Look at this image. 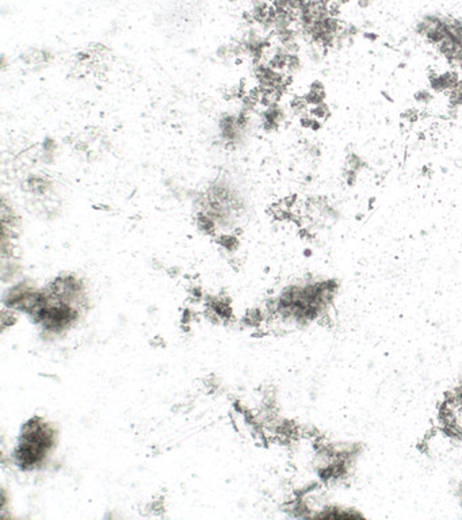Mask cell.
Wrapping results in <instances>:
<instances>
[{
	"mask_svg": "<svg viewBox=\"0 0 462 520\" xmlns=\"http://www.w3.org/2000/svg\"><path fill=\"white\" fill-rule=\"evenodd\" d=\"M309 90H312V91H325V88H324V84L320 80H314V82L310 83V86H309Z\"/></svg>",
	"mask_w": 462,
	"mask_h": 520,
	"instance_id": "obj_18",
	"label": "cell"
},
{
	"mask_svg": "<svg viewBox=\"0 0 462 520\" xmlns=\"http://www.w3.org/2000/svg\"><path fill=\"white\" fill-rule=\"evenodd\" d=\"M289 54H290V53H289L283 46H279V48H277V49L274 51V53H272L271 57H270L267 64L271 66L272 69H275V71H285V69H286V65H288Z\"/></svg>",
	"mask_w": 462,
	"mask_h": 520,
	"instance_id": "obj_7",
	"label": "cell"
},
{
	"mask_svg": "<svg viewBox=\"0 0 462 520\" xmlns=\"http://www.w3.org/2000/svg\"><path fill=\"white\" fill-rule=\"evenodd\" d=\"M217 243H218V245H221L224 250L228 251V252H233V251H236L237 248H239V244H240L239 237H237V236H233V235L218 236V237H217Z\"/></svg>",
	"mask_w": 462,
	"mask_h": 520,
	"instance_id": "obj_10",
	"label": "cell"
},
{
	"mask_svg": "<svg viewBox=\"0 0 462 520\" xmlns=\"http://www.w3.org/2000/svg\"><path fill=\"white\" fill-rule=\"evenodd\" d=\"M289 106L294 115L303 117L305 114H309V104L304 97H293L289 102Z\"/></svg>",
	"mask_w": 462,
	"mask_h": 520,
	"instance_id": "obj_8",
	"label": "cell"
},
{
	"mask_svg": "<svg viewBox=\"0 0 462 520\" xmlns=\"http://www.w3.org/2000/svg\"><path fill=\"white\" fill-rule=\"evenodd\" d=\"M460 381H462V375H461V378H460Z\"/></svg>",
	"mask_w": 462,
	"mask_h": 520,
	"instance_id": "obj_26",
	"label": "cell"
},
{
	"mask_svg": "<svg viewBox=\"0 0 462 520\" xmlns=\"http://www.w3.org/2000/svg\"><path fill=\"white\" fill-rule=\"evenodd\" d=\"M363 514L353 508H346L336 504H325L314 510L312 519H360Z\"/></svg>",
	"mask_w": 462,
	"mask_h": 520,
	"instance_id": "obj_2",
	"label": "cell"
},
{
	"mask_svg": "<svg viewBox=\"0 0 462 520\" xmlns=\"http://www.w3.org/2000/svg\"><path fill=\"white\" fill-rule=\"evenodd\" d=\"M343 178H344V180H346V183H347L349 187H354L355 183H357V178H358V172H355V171H353V169L346 168L344 169Z\"/></svg>",
	"mask_w": 462,
	"mask_h": 520,
	"instance_id": "obj_15",
	"label": "cell"
},
{
	"mask_svg": "<svg viewBox=\"0 0 462 520\" xmlns=\"http://www.w3.org/2000/svg\"><path fill=\"white\" fill-rule=\"evenodd\" d=\"M195 221H197V226L198 229L205 233V235H214L217 230V221L213 217H211L209 213L206 211H200L197 217H195Z\"/></svg>",
	"mask_w": 462,
	"mask_h": 520,
	"instance_id": "obj_6",
	"label": "cell"
},
{
	"mask_svg": "<svg viewBox=\"0 0 462 520\" xmlns=\"http://www.w3.org/2000/svg\"><path fill=\"white\" fill-rule=\"evenodd\" d=\"M457 497H458V500H460V504H461V507H462V481L460 482V484H458V486H457Z\"/></svg>",
	"mask_w": 462,
	"mask_h": 520,
	"instance_id": "obj_22",
	"label": "cell"
},
{
	"mask_svg": "<svg viewBox=\"0 0 462 520\" xmlns=\"http://www.w3.org/2000/svg\"><path fill=\"white\" fill-rule=\"evenodd\" d=\"M301 69V60L298 54H289L288 65H286V71L289 75H294Z\"/></svg>",
	"mask_w": 462,
	"mask_h": 520,
	"instance_id": "obj_13",
	"label": "cell"
},
{
	"mask_svg": "<svg viewBox=\"0 0 462 520\" xmlns=\"http://www.w3.org/2000/svg\"><path fill=\"white\" fill-rule=\"evenodd\" d=\"M413 98H415V101L417 103H420V104H428V103H431L432 102V94L428 90H419L417 92H415V95H413Z\"/></svg>",
	"mask_w": 462,
	"mask_h": 520,
	"instance_id": "obj_14",
	"label": "cell"
},
{
	"mask_svg": "<svg viewBox=\"0 0 462 520\" xmlns=\"http://www.w3.org/2000/svg\"><path fill=\"white\" fill-rule=\"evenodd\" d=\"M308 151H309V155H310V156H313V157H318V156L321 155V152H320V148L316 147V145H310Z\"/></svg>",
	"mask_w": 462,
	"mask_h": 520,
	"instance_id": "obj_19",
	"label": "cell"
},
{
	"mask_svg": "<svg viewBox=\"0 0 462 520\" xmlns=\"http://www.w3.org/2000/svg\"><path fill=\"white\" fill-rule=\"evenodd\" d=\"M460 75H458L457 71H449L442 73V75H437V73H428V84H430V88L432 91L437 92V94H442V92H447L453 90L454 87H457L458 82H460Z\"/></svg>",
	"mask_w": 462,
	"mask_h": 520,
	"instance_id": "obj_3",
	"label": "cell"
},
{
	"mask_svg": "<svg viewBox=\"0 0 462 520\" xmlns=\"http://www.w3.org/2000/svg\"><path fill=\"white\" fill-rule=\"evenodd\" d=\"M320 129H321V121H320V119H316V118H313V122H312L310 130H313V132H317V130H320Z\"/></svg>",
	"mask_w": 462,
	"mask_h": 520,
	"instance_id": "obj_20",
	"label": "cell"
},
{
	"mask_svg": "<svg viewBox=\"0 0 462 520\" xmlns=\"http://www.w3.org/2000/svg\"><path fill=\"white\" fill-rule=\"evenodd\" d=\"M304 98H305V101L308 102L309 106H317V104L324 103L327 95H325V91H312V90H309V91L304 95Z\"/></svg>",
	"mask_w": 462,
	"mask_h": 520,
	"instance_id": "obj_12",
	"label": "cell"
},
{
	"mask_svg": "<svg viewBox=\"0 0 462 520\" xmlns=\"http://www.w3.org/2000/svg\"><path fill=\"white\" fill-rule=\"evenodd\" d=\"M286 114L278 103L271 104L266 107V110L262 112V128L264 132H275L279 129L281 123L285 121Z\"/></svg>",
	"mask_w": 462,
	"mask_h": 520,
	"instance_id": "obj_4",
	"label": "cell"
},
{
	"mask_svg": "<svg viewBox=\"0 0 462 520\" xmlns=\"http://www.w3.org/2000/svg\"><path fill=\"white\" fill-rule=\"evenodd\" d=\"M363 37H365L366 40H369V41H371V42H374L375 40L378 38V36H377V34H374V33H367V31H366V33H363Z\"/></svg>",
	"mask_w": 462,
	"mask_h": 520,
	"instance_id": "obj_21",
	"label": "cell"
},
{
	"mask_svg": "<svg viewBox=\"0 0 462 520\" xmlns=\"http://www.w3.org/2000/svg\"><path fill=\"white\" fill-rule=\"evenodd\" d=\"M370 1H371V0H358V3H359V7H362V8H365V7H367V5L370 4Z\"/></svg>",
	"mask_w": 462,
	"mask_h": 520,
	"instance_id": "obj_23",
	"label": "cell"
},
{
	"mask_svg": "<svg viewBox=\"0 0 462 520\" xmlns=\"http://www.w3.org/2000/svg\"><path fill=\"white\" fill-rule=\"evenodd\" d=\"M309 114L313 118H316V119L324 121V119H328L331 117V110H329L328 104L321 103V104H317V106L309 108Z\"/></svg>",
	"mask_w": 462,
	"mask_h": 520,
	"instance_id": "obj_11",
	"label": "cell"
},
{
	"mask_svg": "<svg viewBox=\"0 0 462 520\" xmlns=\"http://www.w3.org/2000/svg\"><path fill=\"white\" fill-rule=\"evenodd\" d=\"M51 180L48 176L44 175H31L26 180V187L30 191L31 194L37 195V197H44L47 195L51 190Z\"/></svg>",
	"mask_w": 462,
	"mask_h": 520,
	"instance_id": "obj_5",
	"label": "cell"
},
{
	"mask_svg": "<svg viewBox=\"0 0 462 520\" xmlns=\"http://www.w3.org/2000/svg\"><path fill=\"white\" fill-rule=\"evenodd\" d=\"M457 87H458V88H461V90H462V79H461V80H460V82H458Z\"/></svg>",
	"mask_w": 462,
	"mask_h": 520,
	"instance_id": "obj_25",
	"label": "cell"
},
{
	"mask_svg": "<svg viewBox=\"0 0 462 520\" xmlns=\"http://www.w3.org/2000/svg\"><path fill=\"white\" fill-rule=\"evenodd\" d=\"M218 128L221 138L226 144V148H235L244 132L237 123V117L232 114H224L218 121Z\"/></svg>",
	"mask_w": 462,
	"mask_h": 520,
	"instance_id": "obj_1",
	"label": "cell"
},
{
	"mask_svg": "<svg viewBox=\"0 0 462 520\" xmlns=\"http://www.w3.org/2000/svg\"><path fill=\"white\" fill-rule=\"evenodd\" d=\"M300 126L304 129H309L310 130V126H312V122H313V117L310 114H305L303 117H300Z\"/></svg>",
	"mask_w": 462,
	"mask_h": 520,
	"instance_id": "obj_16",
	"label": "cell"
},
{
	"mask_svg": "<svg viewBox=\"0 0 462 520\" xmlns=\"http://www.w3.org/2000/svg\"><path fill=\"white\" fill-rule=\"evenodd\" d=\"M367 167V164L363 158L360 157L359 155H357L354 152H350L347 155V158H346V168L353 169L355 172H359L363 168Z\"/></svg>",
	"mask_w": 462,
	"mask_h": 520,
	"instance_id": "obj_9",
	"label": "cell"
},
{
	"mask_svg": "<svg viewBox=\"0 0 462 520\" xmlns=\"http://www.w3.org/2000/svg\"><path fill=\"white\" fill-rule=\"evenodd\" d=\"M381 94H382V97L385 98V99H386V101H388V102H393V99H392V98H390V95H389V94H388V92L382 91V92H381Z\"/></svg>",
	"mask_w": 462,
	"mask_h": 520,
	"instance_id": "obj_24",
	"label": "cell"
},
{
	"mask_svg": "<svg viewBox=\"0 0 462 520\" xmlns=\"http://www.w3.org/2000/svg\"><path fill=\"white\" fill-rule=\"evenodd\" d=\"M403 118H406V121H408V122H416L417 121V111L415 108H410L403 114Z\"/></svg>",
	"mask_w": 462,
	"mask_h": 520,
	"instance_id": "obj_17",
	"label": "cell"
}]
</instances>
